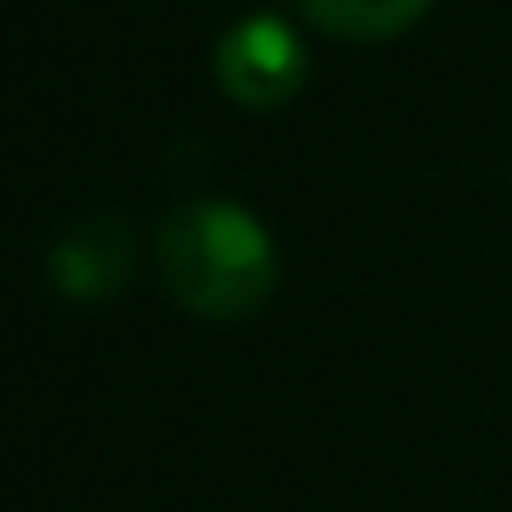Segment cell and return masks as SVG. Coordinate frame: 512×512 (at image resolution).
<instances>
[{"instance_id":"obj_3","label":"cell","mask_w":512,"mask_h":512,"mask_svg":"<svg viewBox=\"0 0 512 512\" xmlns=\"http://www.w3.org/2000/svg\"><path fill=\"white\" fill-rule=\"evenodd\" d=\"M50 276L78 303L116 298L127 287V276H133V232H127V221L94 215V221L72 226L56 243V254H50Z\"/></svg>"},{"instance_id":"obj_4","label":"cell","mask_w":512,"mask_h":512,"mask_svg":"<svg viewBox=\"0 0 512 512\" xmlns=\"http://www.w3.org/2000/svg\"><path fill=\"white\" fill-rule=\"evenodd\" d=\"M298 6L331 39H353V45H386L430 12V0H298Z\"/></svg>"},{"instance_id":"obj_2","label":"cell","mask_w":512,"mask_h":512,"mask_svg":"<svg viewBox=\"0 0 512 512\" xmlns=\"http://www.w3.org/2000/svg\"><path fill=\"white\" fill-rule=\"evenodd\" d=\"M215 78L248 111H276V105H287L303 89L309 56H303L298 34L287 23H276V17H248L215 50Z\"/></svg>"},{"instance_id":"obj_1","label":"cell","mask_w":512,"mask_h":512,"mask_svg":"<svg viewBox=\"0 0 512 512\" xmlns=\"http://www.w3.org/2000/svg\"><path fill=\"white\" fill-rule=\"evenodd\" d=\"M160 281L188 314L215 325L254 320L281 281L265 221L232 199H193L160 226Z\"/></svg>"}]
</instances>
